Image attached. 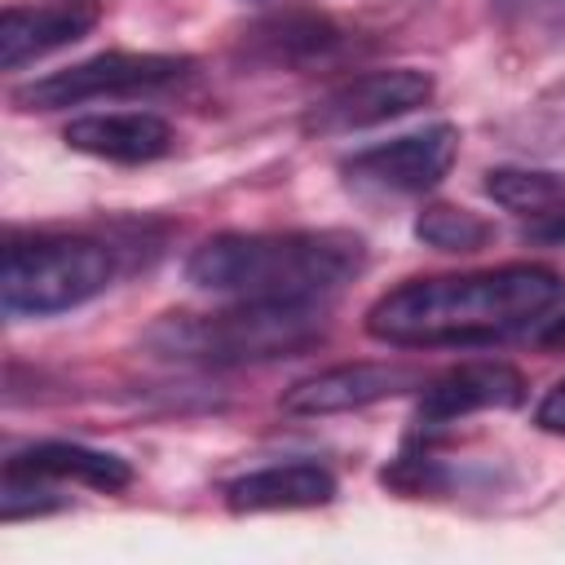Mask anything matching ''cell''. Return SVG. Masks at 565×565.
I'll return each instance as SVG.
<instances>
[{
  "mask_svg": "<svg viewBox=\"0 0 565 565\" xmlns=\"http://www.w3.org/2000/svg\"><path fill=\"white\" fill-rule=\"evenodd\" d=\"M561 296L565 274H556L552 265H499L472 274L411 278L366 309V331L371 340L397 349L486 344L543 318L561 305Z\"/></svg>",
  "mask_w": 565,
  "mask_h": 565,
  "instance_id": "1",
  "label": "cell"
},
{
  "mask_svg": "<svg viewBox=\"0 0 565 565\" xmlns=\"http://www.w3.org/2000/svg\"><path fill=\"white\" fill-rule=\"evenodd\" d=\"M362 265L366 243L349 230H230L194 247L185 278L230 300H318Z\"/></svg>",
  "mask_w": 565,
  "mask_h": 565,
  "instance_id": "2",
  "label": "cell"
},
{
  "mask_svg": "<svg viewBox=\"0 0 565 565\" xmlns=\"http://www.w3.org/2000/svg\"><path fill=\"white\" fill-rule=\"evenodd\" d=\"M327 331L313 300H238L216 313H163L141 344L177 362H269L318 344Z\"/></svg>",
  "mask_w": 565,
  "mask_h": 565,
  "instance_id": "3",
  "label": "cell"
},
{
  "mask_svg": "<svg viewBox=\"0 0 565 565\" xmlns=\"http://www.w3.org/2000/svg\"><path fill=\"white\" fill-rule=\"evenodd\" d=\"M115 278V252L84 234L13 238L4 247L0 296L9 313H62L102 296Z\"/></svg>",
  "mask_w": 565,
  "mask_h": 565,
  "instance_id": "4",
  "label": "cell"
},
{
  "mask_svg": "<svg viewBox=\"0 0 565 565\" xmlns=\"http://www.w3.org/2000/svg\"><path fill=\"white\" fill-rule=\"evenodd\" d=\"M194 71L190 57L177 53H132V49H110L97 57H84L75 66L49 71L22 88L9 93L18 110H66L79 102H102V97H141V93H163L181 84Z\"/></svg>",
  "mask_w": 565,
  "mask_h": 565,
  "instance_id": "5",
  "label": "cell"
},
{
  "mask_svg": "<svg viewBox=\"0 0 565 565\" xmlns=\"http://www.w3.org/2000/svg\"><path fill=\"white\" fill-rule=\"evenodd\" d=\"M433 75L415 71V66H388V71H366L353 75L344 84H335L331 93H322L300 128L309 137H340V132H358V128H375L388 124L397 115H411L419 106L433 102Z\"/></svg>",
  "mask_w": 565,
  "mask_h": 565,
  "instance_id": "6",
  "label": "cell"
},
{
  "mask_svg": "<svg viewBox=\"0 0 565 565\" xmlns=\"http://www.w3.org/2000/svg\"><path fill=\"white\" fill-rule=\"evenodd\" d=\"M358 49V31L318 9L269 13L238 35V57L265 71H313L349 57Z\"/></svg>",
  "mask_w": 565,
  "mask_h": 565,
  "instance_id": "7",
  "label": "cell"
},
{
  "mask_svg": "<svg viewBox=\"0 0 565 565\" xmlns=\"http://www.w3.org/2000/svg\"><path fill=\"white\" fill-rule=\"evenodd\" d=\"M459 154V128L455 124H433L424 132H406L393 141H380L371 150H358L344 159V177L358 190H380V194H424L433 190Z\"/></svg>",
  "mask_w": 565,
  "mask_h": 565,
  "instance_id": "8",
  "label": "cell"
},
{
  "mask_svg": "<svg viewBox=\"0 0 565 565\" xmlns=\"http://www.w3.org/2000/svg\"><path fill=\"white\" fill-rule=\"evenodd\" d=\"M415 384H424L419 371L402 362H344V366H327L291 384L282 393V411L287 415H340V411H362L371 402L397 397Z\"/></svg>",
  "mask_w": 565,
  "mask_h": 565,
  "instance_id": "9",
  "label": "cell"
},
{
  "mask_svg": "<svg viewBox=\"0 0 565 565\" xmlns=\"http://www.w3.org/2000/svg\"><path fill=\"white\" fill-rule=\"evenodd\" d=\"M525 397V380L508 362H463L428 380L419 393V424L441 428L477 411H508Z\"/></svg>",
  "mask_w": 565,
  "mask_h": 565,
  "instance_id": "10",
  "label": "cell"
},
{
  "mask_svg": "<svg viewBox=\"0 0 565 565\" xmlns=\"http://www.w3.org/2000/svg\"><path fill=\"white\" fill-rule=\"evenodd\" d=\"M97 26V4L53 0V4H9L0 18V66L18 71L62 44H75Z\"/></svg>",
  "mask_w": 565,
  "mask_h": 565,
  "instance_id": "11",
  "label": "cell"
},
{
  "mask_svg": "<svg viewBox=\"0 0 565 565\" xmlns=\"http://www.w3.org/2000/svg\"><path fill=\"white\" fill-rule=\"evenodd\" d=\"M62 141L79 154L110 159V163H150L172 150V124L150 110H115V115H84L71 119Z\"/></svg>",
  "mask_w": 565,
  "mask_h": 565,
  "instance_id": "12",
  "label": "cell"
},
{
  "mask_svg": "<svg viewBox=\"0 0 565 565\" xmlns=\"http://www.w3.org/2000/svg\"><path fill=\"white\" fill-rule=\"evenodd\" d=\"M331 499H335V477L322 463H313V459L256 468V472H247V477H238V481L225 486V508L238 512V516L322 508Z\"/></svg>",
  "mask_w": 565,
  "mask_h": 565,
  "instance_id": "13",
  "label": "cell"
},
{
  "mask_svg": "<svg viewBox=\"0 0 565 565\" xmlns=\"http://www.w3.org/2000/svg\"><path fill=\"white\" fill-rule=\"evenodd\" d=\"M4 472L13 477H31V481H79L88 490L115 494L132 486V463L110 455V450H93L79 441H35L18 455H9Z\"/></svg>",
  "mask_w": 565,
  "mask_h": 565,
  "instance_id": "14",
  "label": "cell"
},
{
  "mask_svg": "<svg viewBox=\"0 0 565 565\" xmlns=\"http://www.w3.org/2000/svg\"><path fill=\"white\" fill-rule=\"evenodd\" d=\"M486 194L508 207V212H547L565 199V177L561 172H543V168H490L486 172Z\"/></svg>",
  "mask_w": 565,
  "mask_h": 565,
  "instance_id": "15",
  "label": "cell"
},
{
  "mask_svg": "<svg viewBox=\"0 0 565 565\" xmlns=\"http://www.w3.org/2000/svg\"><path fill=\"white\" fill-rule=\"evenodd\" d=\"M415 238L437 247V252H481L494 238V225L486 216H477L472 207H455V203H428L415 216Z\"/></svg>",
  "mask_w": 565,
  "mask_h": 565,
  "instance_id": "16",
  "label": "cell"
},
{
  "mask_svg": "<svg viewBox=\"0 0 565 565\" xmlns=\"http://www.w3.org/2000/svg\"><path fill=\"white\" fill-rule=\"evenodd\" d=\"M534 424H539L543 433H561V437H565V380H556V384L543 393V402H539V411H534Z\"/></svg>",
  "mask_w": 565,
  "mask_h": 565,
  "instance_id": "17",
  "label": "cell"
},
{
  "mask_svg": "<svg viewBox=\"0 0 565 565\" xmlns=\"http://www.w3.org/2000/svg\"><path fill=\"white\" fill-rule=\"evenodd\" d=\"M525 238H534V243H565V199H561L556 207L539 212V216L525 225Z\"/></svg>",
  "mask_w": 565,
  "mask_h": 565,
  "instance_id": "18",
  "label": "cell"
},
{
  "mask_svg": "<svg viewBox=\"0 0 565 565\" xmlns=\"http://www.w3.org/2000/svg\"><path fill=\"white\" fill-rule=\"evenodd\" d=\"M543 335H547L552 344H565V313H561V318H556V322H552V327H547Z\"/></svg>",
  "mask_w": 565,
  "mask_h": 565,
  "instance_id": "19",
  "label": "cell"
}]
</instances>
